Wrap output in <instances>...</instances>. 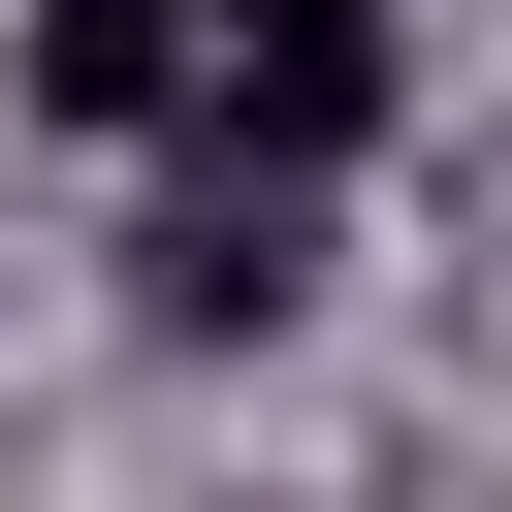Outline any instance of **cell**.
I'll return each instance as SVG.
<instances>
[{"label": "cell", "instance_id": "3", "mask_svg": "<svg viewBox=\"0 0 512 512\" xmlns=\"http://www.w3.org/2000/svg\"><path fill=\"white\" fill-rule=\"evenodd\" d=\"M320 288V192H160V320L224 352V320H288Z\"/></svg>", "mask_w": 512, "mask_h": 512}, {"label": "cell", "instance_id": "1", "mask_svg": "<svg viewBox=\"0 0 512 512\" xmlns=\"http://www.w3.org/2000/svg\"><path fill=\"white\" fill-rule=\"evenodd\" d=\"M384 96H416V0H224V64H192L224 192H320V160H384Z\"/></svg>", "mask_w": 512, "mask_h": 512}, {"label": "cell", "instance_id": "2", "mask_svg": "<svg viewBox=\"0 0 512 512\" xmlns=\"http://www.w3.org/2000/svg\"><path fill=\"white\" fill-rule=\"evenodd\" d=\"M224 0H32V128H192Z\"/></svg>", "mask_w": 512, "mask_h": 512}]
</instances>
